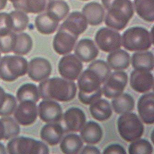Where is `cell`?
Masks as SVG:
<instances>
[{
	"mask_svg": "<svg viewBox=\"0 0 154 154\" xmlns=\"http://www.w3.org/2000/svg\"><path fill=\"white\" fill-rule=\"evenodd\" d=\"M12 94L7 93L4 89L0 87V116H2L7 108Z\"/></svg>",
	"mask_w": 154,
	"mask_h": 154,
	"instance_id": "cell-40",
	"label": "cell"
},
{
	"mask_svg": "<svg viewBox=\"0 0 154 154\" xmlns=\"http://www.w3.org/2000/svg\"><path fill=\"white\" fill-rule=\"evenodd\" d=\"M104 154H126V152L123 146L119 144H112L106 148L103 151Z\"/></svg>",
	"mask_w": 154,
	"mask_h": 154,
	"instance_id": "cell-41",
	"label": "cell"
},
{
	"mask_svg": "<svg viewBox=\"0 0 154 154\" xmlns=\"http://www.w3.org/2000/svg\"><path fill=\"white\" fill-rule=\"evenodd\" d=\"M8 1H9V2L12 3L13 6L19 4L22 1V0H8Z\"/></svg>",
	"mask_w": 154,
	"mask_h": 154,
	"instance_id": "cell-46",
	"label": "cell"
},
{
	"mask_svg": "<svg viewBox=\"0 0 154 154\" xmlns=\"http://www.w3.org/2000/svg\"><path fill=\"white\" fill-rule=\"evenodd\" d=\"M101 78L94 70L88 68L82 74L78 81V98L85 105L92 103L100 99L102 95Z\"/></svg>",
	"mask_w": 154,
	"mask_h": 154,
	"instance_id": "cell-3",
	"label": "cell"
},
{
	"mask_svg": "<svg viewBox=\"0 0 154 154\" xmlns=\"http://www.w3.org/2000/svg\"><path fill=\"white\" fill-rule=\"evenodd\" d=\"M134 5L137 14L147 22L154 21V0H135Z\"/></svg>",
	"mask_w": 154,
	"mask_h": 154,
	"instance_id": "cell-33",
	"label": "cell"
},
{
	"mask_svg": "<svg viewBox=\"0 0 154 154\" xmlns=\"http://www.w3.org/2000/svg\"><path fill=\"white\" fill-rule=\"evenodd\" d=\"M33 41L31 37L25 32L16 33L14 47L12 52L16 55L24 56L32 50Z\"/></svg>",
	"mask_w": 154,
	"mask_h": 154,
	"instance_id": "cell-28",
	"label": "cell"
},
{
	"mask_svg": "<svg viewBox=\"0 0 154 154\" xmlns=\"http://www.w3.org/2000/svg\"><path fill=\"white\" fill-rule=\"evenodd\" d=\"M76 57L83 62L94 60L99 54V50L93 40L84 38L80 40L75 48Z\"/></svg>",
	"mask_w": 154,
	"mask_h": 154,
	"instance_id": "cell-19",
	"label": "cell"
},
{
	"mask_svg": "<svg viewBox=\"0 0 154 154\" xmlns=\"http://www.w3.org/2000/svg\"><path fill=\"white\" fill-rule=\"evenodd\" d=\"M82 13L87 22L90 25L96 26L103 22L105 16V11L102 6L96 2H91L86 4Z\"/></svg>",
	"mask_w": 154,
	"mask_h": 154,
	"instance_id": "cell-21",
	"label": "cell"
},
{
	"mask_svg": "<svg viewBox=\"0 0 154 154\" xmlns=\"http://www.w3.org/2000/svg\"><path fill=\"white\" fill-rule=\"evenodd\" d=\"M69 11L68 4L62 0H53L45 12L51 17L60 22L67 16Z\"/></svg>",
	"mask_w": 154,
	"mask_h": 154,
	"instance_id": "cell-32",
	"label": "cell"
},
{
	"mask_svg": "<svg viewBox=\"0 0 154 154\" xmlns=\"http://www.w3.org/2000/svg\"><path fill=\"white\" fill-rule=\"evenodd\" d=\"M153 152V147L151 143L146 139H137L130 145V154H151Z\"/></svg>",
	"mask_w": 154,
	"mask_h": 154,
	"instance_id": "cell-36",
	"label": "cell"
},
{
	"mask_svg": "<svg viewBox=\"0 0 154 154\" xmlns=\"http://www.w3.org/2000/svg\"><path fill=\"white\" fill-rule=\"evenodd\" d=\"M38 117V107L36 102L24 100L16 107L14 118L18 124L27 126L35 123Z\"/></svg>",
	"mask_w": 154,
	"mask_h": 154,
	"instance_id": "cell-11",
	"label": "cell"
},
{
	"mask_svg": "<svg viewBox=\"0 0 154 154\" xmlns=\"http://www.w3.org/2000/svg\"><path fill=\"white\" fill-rule=\"evenodd\" d=\"M27 71L30 79L33 81L39 82L50 76L52 66L47 59L41 57H34L29 62Z\"/></svg>",
	"mask_w": 154,
	"mask_h": 154,
	"instance_id": "cell-13",
	"label": "cell"
},
{
	"mask_svg": "<svg viewBox=\"0 0 154 154\" xmlns=\"http://www.w3.org/2000/svg\"><path fill=\"white\" fill-rule=\"evenodd\" d=\"M89 110L92 117L99 121L107 120L112 114L110 104L108 101L104 99H99L92 103Z\"/></svg>",
	"mask_w": 154,
	"mask_h": 154,
	"instance_id": "cell-25",
	"label": "cell"
},
{
	"mask_svg": "<svg viewBox=\"0 0 154 154\" xmlns=\"http://www.w3.org/2000/svg\"><path fill=\"white\" fill-rule=\"evenodd\" d=\"M81 154H100V151L96 147L92 146H86L84 147L83 150L82 151Z\"/></svg>",
	"mask_w": 154,
	"mask_h": 154,
	"instance_id": "cell-42",
	"label": "cell"
},
{
	"mask_svg": "<svg viewBox=\"0 0 154 154\" xmlns=\"http://www.w3.org/2000/svg\"><path fill=\"white\" fill-rule=\"evenodd\" d=\"M82 1H88V0H82Z\"/></svg>",
	"mask_w": 154,
	"mask_h": 154,
	"instance_id": "cell-48",
	"label": "cell"
},
{
	"mask_svg": "<svg viewBox=\"0 0 154 154\" xmlns=\"http://www.w3.org/2000/svg\"><path fill=\"white\" fill-rule=\"evenodd\" d=\"M128 82L125 72L115 71L110 75L103 86V93L109 99L115 98L122 94Z\"/></svg>",
	"mask_w": 154,
	"mask_h": 154,
	"instance_id": "cell-9",
	"label": "cell"
},
{
	"mask_svg": "<svg viewBox=\"0 0 154 154\" xmlns=\"http://www.w3.org/2000/svg\"><path fill=\"white\" fill-rule=\"evenodd\" d=\"M59 22L53 19L47 12H44L36 16L35 26L38 32L44 35H50L56 32Z\"/></svg>",
	"mask_w": 154,
	"mask_h": 154,
	"instance_id": "cell-23",
	"label": "cell"
},
{
	"mask_svg": "<svg viewBox=\"0 0 154 154\" xmlns=\"http://www.w3.org/2000/svg\"><path fill=\"white\" fill-rule=\"evenodd\" d=\"M38 111L40 119L45 123H57L62 119V108L59 103L52 100L41 101L38 105Z\"/></svg>",
	"mask_w": 154,
	"mask_h": 154,
	"instance_id": "cell-14",
	"label": "cell"
},
{
	"mask_svg": "<svg viewBox=\"0 0 154 154\" xmlns=\"http://www.w3.org/2000/svg\"><path fill=\"white\" fill-rule=\"evenodd\" d=\"M27 60L19 55H6L0 59V78L6 82L15 81L26 74Z\"/></svg>",
	"mask_w": 154,
	"mask_h": 154,
	"instance_id": "cell-4",
	"label": "cell"
},
{
	"mask_svg": "<svg viewBox=\"0 0 154 154\" xmlns=\"http://www.w3.org/2000/svg\"><path fill=\"white\" fill-rule=\"evenodd\" d=\"M130 85L133 90L140 93H144L153 87L154 77L149 71L135 69L131 75Z\"/></svg>",
	"mask_w": 154,
	"mask_h": 154,
	"instance_id": "cell-15",
	"label": "cell"
},
{
	"mask_svg": "<svg viewBox=\"0 0 154 154\" xmlns=\"http://www.w3.org/2000/svg\"><path fill=\"white\" fill-rule=\"evenodd\" d=\"M39 95L43 99L67 102L74 99L77 88L75 83L59 77L46 79L39 83Z\"/></svg>",
	"mask_w": 154,
	"mask_h": 154,
	"instance_id": "cell-1",
	"label": "cell"
},
{
	"mask_svg": "<svg viewBox=\"0 0 154 154\" xmlns=\"http://www.w3.org/2000/svg\"><path fill=\"white\" fill-rule=\"evenodd\" d=\"M63 128L57 123H48L41 129L40 136L43 141L51 146L57 145L63 136Z\"/></svg>",
	"mask_w": 154,
	"mask_h": 154,
	"instance_id": "cell-20",
	"label": "cell"
},
{
	"mask_svg": "<svg viewBox=\"0 0 154 154\" xmlns=\"http://www.w3.org/2000/svg\"><path fill=\"white\" fill-rule=\"evenodd\" d=\"M132 67L135 69L151 71L154 69V55L150 51L136 52L132 57Z\"/></svg>",
	"mask_w": 154,
	"mask_h": 154,
	"instance_id": "cell-27",
	"label": "cell"
},
{
	"mask_svg": "<svg viewBox=\"0 0 154 154\" xmlns=\"http://www.w3.org/2000/svg\"><path fill=\"white\" fill-rule=\"evenodd\" d=\"M1 51H0V59H1Z\"/></svg>",
	"mask_w": 154,
	"mask_h": 154,
	"instance_id": "cell-47",
	"label": "cell"
},
{
	"mask_svg": "<svg viewBox=\"0 0 154 154\" xmlns=\"http://www.w3.org/2000/svg\"><path fill=\"white\" fill-rule=\"evenodd\" d=\"M12 23L9 14L0 13V37H3L12 32Z\"/></svg>",
	"mask_w": 154,
	"mask_h": 154,
	"instance_id": "cell-39",
	"label": "cell"
},
{
	"mask_svg": "<svg viewBox=\"0 0 154 154\" xmlns=\"http://www.w3.org/2000/svg\"><path fill=\"white\" fill-rule=\"evenodd\" d=\"M60 27L68 30L76 36H79L87 28V20L81 13L75 11L69 15Z\"/></svg>",
	"mask_w": 154,
	"mask_h": 154,
	"instance_id": "cell-17",
	"label": "cell"
},
{
	"mask_svg": "<svg viewBox=\"0 0 154 154\" xmlns=\"http://www.w3.org/2000/svg\"><path fill=\"white\" fill-rule=\"evenodd\" d=\"M60 146L64 154H75L79 153L82 148L83 143L78 135L72 133L67 135L63 138Z\"/></svg>",
	"mask_w": 154,
	"mask_h": 154,
	"instance_id": "cell-29",
	"label": "cell"
},
{
	"mask_svg": "<svg viewBox=\"0 0 154 154\" xmlns=\"http://www.w3.org/2000/svg\"><path fill=\"white\" fill-rule=\"evenodd\" d=\"M8 0H0V11L3 10L7 4Z\"/></svg>",
	"mask_w": 154,
	"mask_h": 154,
	"instance_id": "cell-44",
	"label": "cell"
},
{
	"mask_svg": "<svg viewBox=\"0 0 154 154\" xmlns=\"http://www.w3.org/2000/svg\"><path fill=\"white\" fill-rule=\"evenodd\" d=\"M12 23V31L20 33L26 30L29 23V18L26 13L15 10L9 13Z\"/></svg>",
	"mask_w": 154,
	"mask_h": 154,
	"instance_id": "cell-34",
	"label": "cell"
},
{
	"mask_svg": "<svg viewBox=\"0 0 154 154\" xmlns=\"http://www.w3.org/2000/svg\"><path fill=\"white\" fill-rule=\"evenodd\" d=\"M53 0H22L19 4L13 6L16 10L26 14H40L45 12L49 4Z\"/></svg>",
	"mask_w": 154,
	"mask_h": 154,
	"instance_id": "cell-24",
	"label": "cell"
},
{
	"mask_svg": "<svg viewBox=\"0 0 154 154\" xmlns=\"http://www.w3.org/2000/svg\"><path fill=\"white\" fill-rule=\"evenodd\" d=\"M122 42L125 49L134 51L147 50L151 47L153 41L147 29L140 26H134L127 29L124 32Z\"/></svg>",
	"mask_w": 154,
	"mask_h": 154,
	"instance_id": "cell-5",
	"label": "cell"
},
{
	"mask_svg": "<svg viewBox=\"0 0 154 154\" xmlns=\"http://www.w3.org/2000/svg\"><path fill=\"white\" fill-rule=\"evenodd\" d=\"M95 40L100 49L104 52H112L121 47L120 34L118 32L107 27L98 30L95 35Z\"/></svg>",
	"mask_w": 154,
	"mask_h": 154,
	"instance_id": "cell-8",
	"label": "cell"
},
{
	"mask_svg": "<svg viewBox=\"0 0 154 154\" xmlns=\"http://www.w3.org/2000/svg\"><path fill=\"white\" fill-rule=\"evenodd\" d=\"M5 136V129L2 121L0 120V140L4 139Z\"/></svg>",
	"mask_w": 154,
	"mask_h": 154,
	"instance_id": "cell-43",
	"label": "cell"
},
{
	"mask_svg": "<svg viewBox=\"0 0 154 154\" xmlns=\"http://www.w3.org/2000/svg\"><path fill=\"white\" fill-rule=\"evenodd\" d=\"M4 125L5 136L4 139L7 140L18 136L20 133V128L18 123L11 117H3L0 119Z\"/></svg>",
	"mask_w": 154,
	"mask_h": 154,
	"instance_id": "cell-35",
	"label": "cell"
},
{
	"mask_svg": "<svg viewBox=\"0 0 154 154\" xmlns=\"http://www.w3.org/2000/svg\"><path fill=\"white\" fill-rule=\"evenodd\" d=\"M118 129L120 136L128 142L139 139L144 132V126L138 116L132 112H127L119 117Z\"/></svg>",
	"mask_w": 154,
	"mask_h": 154,
	"instance_id": "cell-7",
	"label": "cell"
},
{
	"mask_svg": "<svg viewBox=\"0 0 154 154\" xmlns=\"http://www.w3.org/2000/svg\"><path fill=\"white\" fill-rule=\"evenodd\" d=\"M78 38V36L60 27L53 38V49L59 55L68 54L73 50Z\"/></svg>",
	"mask_w": 154,
	"mask_h": 154,
	"instance_id": "cell-12",
	"label": "cell"
},
{
	"mask_svg": "<svg viewBox=\"0 0 154 154\" xmlns=\"http://www.w3.org/2000/svg\"><path fill=\"white\" fill-rule=\"evenodd\" d=\"M83 68L81 61L73 54L62 57L58 65L60 75L66 80L74 81L78 78Z\"/></svg>",
	"mask_w": 154,
	"mask_h": 154,
	"instance_id": "cell-10",
	"label": "cell"
},
{
	"mask_svg": "<svg viewBox=\"0 0 154 154\" xmlns=\"http://www.w3.org/2000/svg\"><path fill=\"white\" fill-rule=\"evenodd\" d=\"M107 10L105 24L117 30H122L134 14L133 5L130 0H101Z\"/></svg>",
	"mask_w": 154,
	"mask_h": 154,
	"instance_id": "cell-2",
	"label": "cell"
},
{
	"mask_svg": "<svg viewBox=\"0 0 154 154\" xmlns=\"http://www.w3.org/2000/svg\"><path fill=\"white\" fill-rule=\"evenodd\" d=\"M108 64L114 70H123L129 67L130 56L129 53L123 50L113 51L107 57Z\"/></svg>",
	"mask_w": 154,
	"mask_h": 154,
	"instance_id": "cell-26",
	"label": "cell"
},
{
	"mask_svg": "<svg viewBox=\"0 0 154 154\" xmlns=\"http://www.w3.org/2000/svg\"><path fill=\"white\" fill-rule=\"evenodd\" d=\"M112 106L117 114H124L134 109L135 100L133 97L127 93L120 94L112 100Z\"/></svg>",
	"mask_w": 154,
	"mask_h": 154,
	"instance_id": "cell-31",
	"label": "cell"
},
{
	"mask_svg": "<svg viewBox=\"0 0 154 154\" xmlns=\"http://www.w3.org/2000/svg\"><path fill=\"white\" fill-rule=\"evenodd\" d=\"M7 153L5 146L3 143L0 142V154H6Z\"/></svg>",
	"mask_w": 154,
	"mask_h": 154,
	"instance_id": "cell-45",
	"label": "cell"
},
{
	"mask_svg": "<svg viewBox=\"0 0 154 154\" xmlns=\"http://www.w3.org/2000/svg\"><path fill=\"white\" fill-rule=\"evenodd\" d=\"M10 154H48V146L39 140L21 136L12 138L7 145Z\"/></svg>",
	"mask_w": 154,
	"mask_h": 154,
	"instance_id": "cell-6",
	"label": "cell"
},
{
	"mask_svg": "<svg viewBox=\"0 0 154 154\" xmlns=\"http://www.w3.org/2000/svg\"><path fill=\"white\" fill-rule=\"evenodd\" d=\"M88 69L94 70L101 78L102 83L105 82L111 75V69L108 64L101 60L94 61L88 66Z\"/></svg>",
	"mask_w": 154,
	"mask_h": 154,
	"instance_id": "cell-37",
	"label": "cell"
},
{
	"mask_svg": "<svg viewBox=\"0 0 154 154\" xmlns=\"http://www.w3.org/2000/svg\"><path fill=\"white\" fill-rule=\"evenodd\" d=\"M137 109L141 119L147 125L154 123V94L153 93L142 95L138 100Z\"/></svg>",
	"mask_w": 154,
	"mask_h": 154,
	"instance_id": "cell-16",
	"label": "cell"
},
{
	"mask_svg": "<svg viewBox=\"0 0 154 154\" xmlns=\"http://www.w3.org/2000/svg\"><path fill=\"white\" fill-rule=\"evenodd\" d=\"M16 33L12 32L3 37H0V51L4 54L12 52L14 47Z\"/></svg>",
	"mask_w": 154,
	"mask_h": 154,
	"instance_id": "cell-38",
	"label": "cell"
},
{
	"mask_svg": "<svg viewBox=\"0 0 154 154\" xmlns=\"http://www.w3.org/2000/svg\"><path fill=\"white\" fill-rule=\"evenodd\" d=\"M64 120L69 131L78 132L85 124L86 118L81 109L78 107H71L64 113Z\"/></svg>",
	"mask_w": 154,
	"mask_h": 154,
	"instance_id": "cell-18",
	"label": "cell"
},
{
	"mask_svg": "<svg viewBox=\"0 0 154 154\" xmlns=\"http://www.w3.org/2000/svg\"><path fill=\"white\" fill-rule=\"evenodd\" d=\"M38 88L36 84L26 83L21 85L16 93V97L20 102L24 100H31L37 102L39 101Z\"/></svg>",
	"mask_w": 154,
	"mask_h": 154,
	"instance_id": "cell-30",
	"label": "cell"
},
{
	"mask_svg": "<svg viewBox=\"0 0 154 154\" xmlns=\"http://www.w3.org/2000/svg\"><path fill=\"white\" fill-rule=\"evenodd\" d=\"M81 136L86 143L94 144L100 142L103 136L102 128L98 123L89 121L81 129Z\"/></svg>",
	"mask_w": 154,
	"mask_h": 154,
	"instance_id": "cell-22",
	"label": "cell"
}]
</instances>
